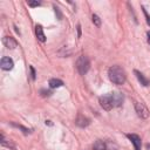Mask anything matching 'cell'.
<instances>
[{
    "label": "cell",
    "instance_id": "cell-1",
    "mask_svg": "<svg viewBox=\"0 0 150 150\" xmlns=\"http://www.w3.org/2000/svg\"><path fill=\"white\" fill-rule=\"evenodd\" d=\"M108 76H109V80L115 84H123L127 80L125 71L120 66H111L108 69Z\"/></svg>",
    "mask_w": 150,
    "mask_h": 150
},
{
    "label": "cell",
    "instance_id": "cell-2",
    "mask_svg": "<svg viewBox=\"0 0 150 150\" xmlns=\"http://www.w3.org/2000/svg\"><path fill=\"white\" fill-rule=\"evenodd\" d=\"M90 68V61L87 56L81 55L76 61V69L81 75H86Z\"/></svg>",
    "mask_w": 150,
    "mask_h": 150
},
{
    "label": "cell",
    "instance_id": "cell-3",
    "mask_svg": "<svg viewBox=\"0 0 150 150\" xmlns=\"http://www.w3.org/2000/svg\"><path fill=\"white\" fill-rule=\"evenodd\" d=\"M98 102H100V105L104 110H107V111H109V110H111L114 108L112 107V103H111V98H110V94L109 93L105 94V95H103V96H101L98 98Z\"/></svg>",
    "mask_w": 150,
    "mask_h": 150
},
{
    "label": "cell",
    "instance_id": "cell-4",
    "mask_svg": "<svg viewBox=\"0 0 150 150\" xmlns=\"http://www.w3.org/2000/svg\"><path fill=\"white\" fill-rule=\"evenodd\" d=\"M109 94H110V98H111V103H112V107L114 108L122 105V103L124 101L123 94H121L118 91H112V93H109Z\"/></svg>",
    "mask_w": 150,
    "mask_h": 150
},
{
    "label": "cell",
    "instance_id": "cell-5",
    "mask_svg": "<svg viewBox=\"0 0 150 150\" xmlns=\"http://www.w3.org/2000/svg\"><path fill=\"white\" fill-rule=\"evenodd\" d=\"M135 110H136L137 115H138L141 118H148L149 115H150L148 108H146L143 103H139V102H135Z\"/></svg>",
    "mask_w": 150,
    "mask_h": 150
},
{
    "label": "cell",
    "instance_id": "cell-6",
    "mask_svg": "<svg viewBox=\"0 0 150 150\" xmlns=\"http://www.w3.org/2000/svg\"><path fill=\"white\" fill-rule=\"evenodd\" d=\"M0 67L4 70H12L14 67V62L9 56H4L0 61Z\"/></svg>",
    "mask_w": 150,
    "mask_h": 150
},
{
    "label": "cell",
    "instance_id": "cell-7",
    "mask_svg": "<svg viewBox=\"0 0 150 150\" xmlns=\"http://www.w3.org/2000/svg\"><path fill=\"white\" fill-rule=\"evenodd\" d=\"M75 124L77 127H80V128H86V127H88L90 124V120L88 117L83 116L82 114H79L76 120H75Z\"/></svg>",
    "mask_w": 150,
    "mask_h": 150
},
{
    "label": "cell",
    "instance_id": "cell-8",
    "mask_svg": "<svg viewBox=\"0 0 150 150\" xmlns=\"http://www.w3.org/2000/svg\"><path fill=\"white\" fill-rule=\"evenodd\" d=\"M127 137L130 139V142L134 144V148H135V150H141V144H142V142H141V137L138 136V135H136V134H127Z\"/></svg>",
    "mask_w": 150,
    "mask_h": 150
},
{
    "label": "cell",
    "instance_id": "cell-9",
    "mask_svg": "<svg viewBox=\"0 0 150 150\" xmlns=\"http://www.w3.org/2000/svg\"><path fill=\"white\" fill-rule=\"evenodd\" d=\"M2 43H4L5 47H7L8 49H14V48H16V46H18L16 40H15L14 38H12V36H5V38L2 39Z\"/></svg>",
    "mask_w": 150,
    "mask_h": 150
},
{
    "label": "cell",
    "instance_id": "cell-10",
    "mask_svg": "<svg viewBox=\"0 0 150 150\" xmlns=\"http://www.w3.org/2000/svg\"><path fill=\"white\" fill-rule=\"evenodd\" d=\"M134 74L136 75V77H137V80H138V82L142 84V86H144V87H146V86H149L150 84V80L149 79H146L141 71H138V70H134Z\"/></svg>",
    "mask_w": 150,
    "mask_h": 150
},
{
    "label": "cell",
    "instance_id": "cell-11",
    "mask_svg": "<svg viewBox=\"0 0 150 150\" xmlns=\"http://www.w3.org/2000/svg\"><path fill=\"white\" fill-rule=\"evenodd\" d=\"M35 34H36V38H38L39 41H41V42H45L46 41V36H45L42 26L36 25V27H35Z\"/></svg>",
    "mask_w": 150,
    "mask_h": 150
},
{
    "label": "cell",
    "instance_id": "cell-12",
    "mask_svg": "<svg viewBox=\"0 0 150 150\" xmlns=\"http://www.w3.org/2000/svg\"><path fill=\"white\" fill-rule=\"evenodd\" d=\"M48 84H49V87L50 88H60V87H62L63 86V81H61L60 79H50L49 80V82H48Z\"/></svg>",
    "mask_w": 150,
    "mask_h": 150
},
{
    "label": "cell",
    "instance_id": "cell-13",
    "mask_svg": "<svg viewBox=\"0 0 150 150\" xmlns=\"http://www.w3.org/2000/svg\"><path fill=\"white\" fill-rule=\"evenodd\" d=\"M93 150H107V144L101 141V139H97L94 144H93Z\"/></svg>",
    "mask_w": 150,
    "mask_h": 150
},
{
    "label": "cell",
    "instance_id": "cell-14",
    "mask_svg": "<svg viewBox=\"0 0 150 150\" xmlns=\"http://www.w3.org/2000/svg\"><path fill=\"white\" fill-rule=\"evenodd\" d=\"M91 19H93V22H94V25H95L96 27H100V26H101V19H100V16H98V15L93 14Z\"/></svg>",
    "mask_w": 150,
    "mask_h": 150
},
{
    "label": "cell",
    "instance_id": "cell-15",
    "mask_svg": "<svg viewBox=\"0 0 150 150\" xmlns=\"http://www.w3.org/2000/svg\"><path fill=\"white\" fill-rule=\"evenodd\" d=\"M12 124H13L14 127H16V128L21 129V130H22V131H23L25 134H29V132H30V130H29V129H27V128H23L22 125H19V124H15V123H12Z\"/></svg>",
    "mask_w": 150,
    "mask_h": 150
},
{
    "label": "cell",
    "instance_id": "cell-16",
    "mask_svg": "<svg viewBox=\"0 0 150 150\" xmlns=\"http://www.w3.org/2000/svg\"><path fill=\"white\" fill-rule=\"evenodd\" d=\"M142 11H143V13H144V15H145V19H146V23L150 26V15L148 14V12H146V9L142 6Z\"/></svg>",
    "mask_w": 150,
    "mask_h": 150
},
{
    "label": "cell",
    "instance_id": "cell-17",
    "mask_svg": "<svg viewBox=\"0 0 150 150\" xmlns=\"http://www.w3.org/2000/svg\"><path fill=\"white\" fill-rule=\"evenodd\" d=\"M40 5H41V2H38V1H35V2L28 1V6H30V7H38V6H40Z\"/></svg>",
    "mask_w": 150,
    "mask_h": 150
},
{
    "label": "cell",
    "instance_id": "cell-18",
    "mask_svg": "<svg viewBox=\"0 0 150 150\" xmlns=\"http://www.w3.org/2000/svg\"><path fill=\"white\" fill-rule=\"evenodd\" d=\"M29 68H30V71H32V79H33V80H35V70H34V68H33L32 66H30Z\"/></svg>",
    "mask_w": 150,
    "mask_h": 150
},
{
    "label": "cell",
    "instance_id": "cell-19",
    "mask_svg": "<svg viewBox=\"0 0 150 150\" xmlns=\"http://www.w3.org/2000/svg\"><path fill=\"white\" fill-rule=\"evenodd\" d=\"M77 36H81V25H77Z\"/></svg>",
    "mask_w": 150,
    "mask_h": 150
},
{
    "label": "cell",
    "instance_id": "cell-20",
    "mask_svg": "<svg viewBox=\"0 0 150 150\" xmlns=\"http://www.w3.org/2000/svg\"><path fill=\"white\" fill-rule=\"evenodd\" d=\"M146 35H148V42L150 43V30H149V32L146 33Z\"/></svg>",
    "mask_w": 150,
    "mask_h": 150
}]
</instances>
